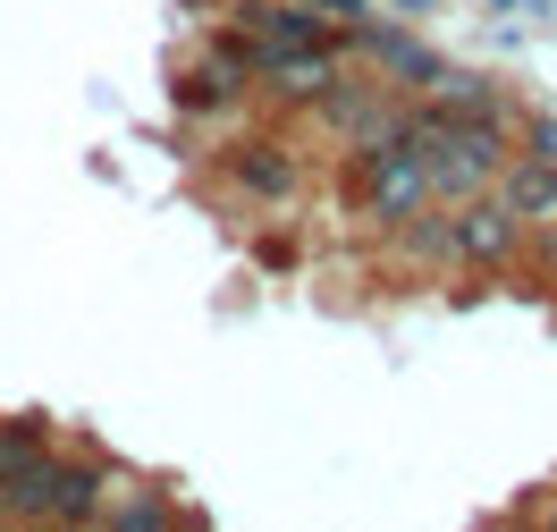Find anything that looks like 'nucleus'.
Segmentation results:
<instances>
[{
    "label": "nucleus",
    "instance_id": "f257e3e1",
    "mask_svg": "<svg viewBox=\"0 0 557 532\" xmlns=\"http://www.w3.org/2000/svg\"><path fill=\"white\" fill-rule=\"evenodd\" d=\"M406 144L422 152L431 203H465V195H490V177L507 170V152H516V102H507V110H473V119L414 102V119H406Z\"/></svg>",
    "mask_w": 557,
    "mask_h": 532
},
{
    "label": "nucleus",
    "instance_id": "f03ea898",
    "mask_svg": "<svg viewBox=\"0 0 557 532\" xmlns=\"http://www.w3.org/2000/svg\"><path fill=\"white\" fill-rule=\"evenodd\" d=\"M338 195L363 228H397L406 212L431 203V177H422V152L406 136H363V144H338Z\"/></svg>",
    "mask_w": 557,
    "mask_h": 532
},
{
    "label": "nucleus",
    "instance_id": "7ed1b4c3",
    "mask_svg": "<svg viewBox=\"0 0 557 532\" xmlns=\"http://www.w3.org/2000/svg\"><path fill=\"white\" fill-rule=\"evenodd\" d=\"M338 51H347L355 69H372L388 94H406V102H422L431 76L448 69V51H431V42L414 35V17H372V9L338 26Z\"/></svg>",
    "mask_w": 557,
    "mask_h": 532
},
{
    "label": "nucleus",
    "instance_id": "20e7f679",
    "mask_svg": "<svg viewBox=\"0 0 557 532\" xmlns=\"http://www.w3.org/2000/svg\"><path fill=\"white\" fill-rule=\"evenodd\" d=\"M220 186L245 212H287L305 195V152L287 136H228L220 144Z\"/></svg>",
    "mask_w": 557,
    "mask_h": 532
},
{
    "label": "nucleus",
    "instance_id": "39448f33",
    "mask_svg": "<svg viewBox=\"0 0 557 532\" xmlns=\"http://www.w3.org/2000/svg\"><path fill=\"white\" fill-rule=\"evenodd\" d=\"M347 69L355 60L338 51V35L330 42H253V94L271 110H313Z\"/></svg>",
    "mask_w": 557,
    "mask_h": 532
},
{
    "label": "nucleus",
    "instance_id": "423d86ee",
    "mask_svg": "<svg viewBox=\"0 0 557 532\" xmlns=\"http://www.w3.org/2000/svg\"><path fill=\"white\" fill-rule=\"evenodd\" d=\"M440 228H448V271H507V262H523V220L498 212V195L440 203Z\"/></svg>",
    "mask_w": 557,
    "mask_h": 532
},
{
    "label": "nucleus",
    "instance_id": "0eeeda50",
    "mask_svg": "<svg viewBox=\"0 0 557 532\" xmlns=\"http://www.w3.org/2000/svg\"><path fill=\"white\" fill-rule=\"evenodd\" d=\"M110 473L102 457H51V473H42V524H69V532H94L102 524V498H110Z\"/></svg>",
    "mask_w": 557,
    "mask_h": 532
},
{
    "label": "nucleus",
    "instance_id": "6e6552de",
    "mask_svg": "<svg viewBox=\"0 0 557 532\" xmlns=\"http://www.w3.org/2000/svg\"><path fill=\"white\" fill-rule=\"evenodd\" d=\"M490 195H498V212L523 220V228L557 220V170H549V161H532V152H507V170L490 177Z\"/></svg>",
    "mask_w": 557,
    "mask_h": 532
},
{
    "label": "nucleus",
    "instance_id": "1a4fd4ad",
    "mask_svg": "<svg viewBox=\"0 0 557 532\" xmlns=\"http://www.w3.org/2000/svg\"><path fill=\"white\" fill-rule=\"evenodd\" d=\"M102 524L110 532H177V524H186V507H177L170 482H110Z\"/></svg>",
    "mask_w": 557,
    "mask_h": 532
},
{
    "label": "nucleus",
    "instance_id": "9d476101",
    "mask_svg": "<svg viewBox=\"0 0 557 532\" xmlns=\"http://www.w3.org/2000/svg\"><path fill=\"white\" fill-rule=\"evenodd\" d=\"M51 457H60V431L42 423V415H9L0 423V498L17 491V482H35Z\"/></svg>",
    "mask_w": 557,
    "mask_h": 532
},
{
    "label": "nucleus",
    "instance_id": "9b49d317",
    "mask_svg": "<svg viewBox=\"0 0 557 532\" xmlns=\"http://www.w3.org/2000/svg\"><path fill=\"white\" fill-rule=\"evenodd\" d=\"M422 102H431V110H456V119H473V110H507L516 94H507L498 76H482V69H456V60H448V69L431 76V94H422Z\"/></svg>",
    "mask_w": 557,
    "mask_h": 532
},
{
    "label": "nucleus",
    "instance_id": "f8f14e48",
    "mask_svg": "<svg viewBox=\"0 0 557 532\" xmlns=\"http://www.w3.org/2000/svg\"><path fill=\"white\" fill-rule=\"evenodd\" d=\"M388 253L406 262V271H448V228H440V203H422V212H406L397 228H381Z\"/></svg>",
    "mask_w": 557,
    "mask_h": 532
},
{
    "label": "nucleus",
    "instance_id": "ddd939ff",
    "mask_svg": "<svg viewBox=\"0 0 557 532\" xmlns=\"http://www.w3.org/2000/svg\"><path fill=\"white\" fill-rule=\"evenodd\" d=\"M516 152H532V161H549V170H557V110L516 102Z\"/></svg>",
    "mask_w": 557,
    "mask_h": 532
},
{
    "label": "nucleus",
    "instance_id": "4468645a",
    "mask_svg": "<svg viewBox=\"0 0 557 532\" xmlns=\"http://www.w3.org/2000/svg\"><path fill=\"white\" fill-rule=\"evenodd\" d=\"M305 9H321L330 26H347V17H363V9H381V0H305Z\"/></svg>",
    "mask_w": 557,
    "mask_h": 532
},
{
    "label": "nucleus",
    "instance_id": "2eb2a0df",
    "mask_svg": "<svg viewBox=\"0 0 557 532\" xmlns=\"http://www.w3.org/2000/svg\"><path fill=\"white\" fill-rule=\"evenodd\" d=\"M253 253H262L271 271H287V262H296V237H262V246H253Z\"/></svg>",
    "mask_w": 557,
    "mask_h": 532
},
{
    "label": "nucleus",
    "instance_id": "dca6fc26",
    "mask_svg": "<svg viewBox=\"0 0 557 532\" xmlns=\"http://www.w3.org/2000/svg\"><path fill=\"white\" fill-rule=\"evenodd\" d=\"M490 9H498V17H541L549 0H490Z\"/></svg>",
    "mask_w": 557,
    "mask_h": 532
},
{
    "label": "nucleus",
    "instance_id": "f3484780",
    "mask_svg": "<svg viewBox=\"0 0 557 532\" xmlns=\"http://www.w3.org/2000/svg\"><path fill=\"white\" fill-rule=\"evenodd\" d=\"M440 0H388V17H431Z\"/></svg>",
    "mask_w": 557,
    "mask_h": 532
},
{
    "label": "nucleus",
    "instance_id": "a211bd4d",
    "mask_svg": "<svg viewBox=\"0 0 557 532\" xmlns=\"http://www.w3.org/2000/svg\"><path fill=\"white\" fill-rule=\"evenodd\" d=\"M532 516H541V524H557V498H549V507H532Z\"/></svg>",
    "mask_w": 557,
    "mask_h": 532
}]
</instances>
